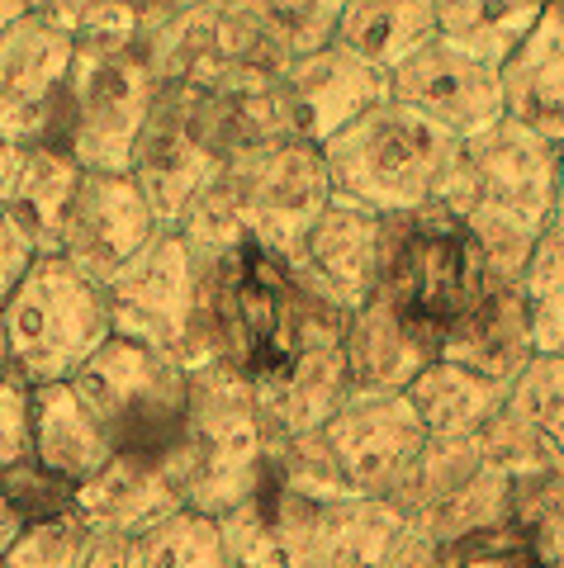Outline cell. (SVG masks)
Wrapping results in <instances>:
<instances>
[{"mask_svg":"<svg viewBox=\"0 0 564 568\" xmlns=\"http://www.w3.org/2000/svg\"><path fill=\"white\" fill-rule=\"evenodd\" d=\"M81 407L100 426L104 446L129 465H157L181 446L185 432V388L175 365L138 342H110L85 361Z\"/></svg>","mask_w":564,"mask_h":568,"instance_id":"6da1fadb","label":"cell"},{"mask_svg":"<svg viewBox=\"0 0 564 568\" xmlns=\"http://www.w3.org/2000/svg\"><path fill=\"white\" fill-rule=\"evenodd\" d=\"M484 308V246L455 219H417L390 252V313L417 336L455 332Z\"/></svg>","mask_w":564,"mask_h":568,"instance_id":"7a4b0ae2","label":"cell"},{"mask_svg":"<svg viewBox=\"0 0 564 568\" xmlns=\"http://www.w3.org/2000/svg\"><path fill=\"white\" fill-rule=\"evenodd\" d=\"M219 327L242 375L252 379L294 375L299 351H304V313H299V294L285 265L261 242H242L223 265Z\"/></svg>","mask_w":564,"mask_h":568,"instance_id":"3957f363","label":"cell"},{"mask_svg":"<svg viewBox=\"0 0 564 568\" xmlns=\"http://www.w3.org/2000/svg\"><path fill=\"white\" fill-rule=\"evenodd\" d=\"M104 336L95 294L72 271H29L6 308V346L29 379H62L72 365L91 361Z\"/></svg>","mask_w":564,"mask_h":568,"instance_id":"277c9868","label":"cell"},{"mask_svg":"<svg viewBox=\"0 0 564 568\" xmlns=\"http://www.w3.org/2000/svg\"><path fill=\"white\" fill-rule=\"evenodd\" d=\"M29 446L39 450L43 469H52L67 484H77L81 474H95L104 465V436L81 407L77 388H48L29 403Z\"/></svg>","mask_w":564,"mask_h":568,"instance_id":"5b68a950","label":"cell"},{"mask_svg":"<svg viewBox=\"0 0 564 568\" xmlns=\"http://www.w3.org/2000/svg\"><path fill=\"white\" fill-rule=\"evenodd\" d=\"M436 568H551L517 526H484L455 540Z\"/></svg>","mask_w":564,"mask_h":568,"instance_id":"8992f818","label":"cell"},{"mask_svg":"<svg viewBox=\"0 0 564 568\" xmlns=\"http://www.w3.org/2000/svg\"><path fill=\"white\" fill-rule=\"evenodd\" d=\"M29 398L20 394V384L0 379V478L29 459Z\"/></svg>","mask_w":564,"mask_h":568,"instance_id":"52a82bcc","label":"cell"},{"mask_svg":"<svg viewBox=\"0 0 564 568\" xmlns=\"http://www.w3.org/2000/svg\"><path fill=\"white\" fill-rule=\"evenodd\" d=\"M24 265H29V227H24V213L0 209V294L20 290Z\"/></svg>","mask_w":564,"mask_h":568,"instance_id":"ba28073f","label":"cell"},{"mask_svg":"<svg viewBox=\"0 0 564 568\" xmlns=\"http://www.w3.org/2000/svg\"><path fill=\"white\" fill-rule=\"evenodd\" d=\"M14 181H20V162L0 148V194H6V185H14Z\"/></svg>","mask_w":564,"mask_h":568,"instance_id":"9c48e42d","label":"cell"},{"mask_svg":"<svg viewBox=\"0 0 564 568\" xmlns=\"http://www.w3.org/2000/svg\"><path fill=\"white\" fill-rule=\"evenodd\" d=\"M14 530H20V521H14V517H10V507L0 503V549L10 545V536H14Z\"/></svg>","mask_w":564,"mask_h":568,"instance_id":"30bf717a","label":"cell"},{"mask_svg":"<svg viewBox=\"0 0 564 568\" xmlns=\"http://www.w3.org/2000/svg\"><path fill=\"white\" fill-rule=\"evenodd\" d=\"M0 365H6V327H0Z\"/></svg>","mask_w":564,"mask_h":568,"instance_id":"8fae6325","label":"cell"}]
</instances>
